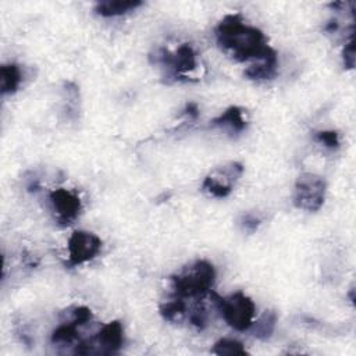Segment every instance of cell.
Listing matches in <instances>:
<instances>
[{
  "label": "cell",
  "mask_w": 356,
  "mask_h": 356,
  "mask_svg": "<svg viewBox=\"0 0 356 356\" xmlns=\"http://www.w3.org/2000/svg\"><path fill=\"white\" fill-rule=\"evenodd\" d=\"M214 32L218 47L240 63L262 60L275 51L267 44L264 34L248 25L240 13L226 16Z\"/></svg>",
  "instance_id": "6da1fadb"
},
{
  "label": "cell",
  "mask_w": 356,
  "mask_h": 356,
  "mask_svg": "<svg viewBox=\"0 0 356 356\" xmlns=\"http://www.w3.org/2000/svg\"><path fill=\"white\" fill-rule=\"evenodd\" d=\"M216 280V270L210 262L196 260L170 277L175 296L196 298L207 294Z\"/></svg>",
  "instance_id": "7a4b0ae2"
},
{
  "label": "cell",
  "mask_w": 356,
  "mask_h": 356,
  "mask_svg": "<svg viewBox=\"0 0 356 356\" xmlns=\"http://www.w3.org/2000/svg\"><path fill=\"white\" fill-rule=\"evenodd\" d=\"M152 64L160 66L164 71V78L174 82L191 81L187 74L196 70V53L190 43H183L181 47L171 53L170 51L160 48L149 56Z\"/></svg>",
  "instance_id": "3957f363"
},
{
  "label": "cell",
  "mask_w": 356,
  "mask_h": 356,
  "mask_svg": "<svg viewBox=\"0 0 356 356\" xmlns=\"http://www.w3.org/2000/svg\"><path fill=\"white\" fill-rule=\"evenodd\" d=\"M212 301L221 318L237 331H246L251 329L255 318L256 306L253 301L244 292H236L227 298L212 294Z\"/></svg>",
  "instance_id": "277c9868"
},
{
  "label": "cell",
  "mask_w": 356,
  "mask_h": 356,
  "mask_svg": "<svg viewBox=\"0 0 356 356\" xmlns=\"http://www.w3.org/2000/svg\"><path fill=\"white\" fill-rule=\"evenodd\" d=\"M327 184L325 178L315 173H303L294 187L292 202L295 207L306 212H318L326 199Z\"/></svg>",
  "instance_id": "5b68a950"
},
{
  "label": "cell",
  "mask_w": 356,
  "mask_h": 356,
  "mask_svg": "<svg viewBox=\"0 0 356 356\" xmlns=\"http://www.w3.org/2000/svg\"><path fill=\"white\" fill-rule=\"evenodd\" d=\"M242 174L244 166L240 162H230L218 166L206 175L202 190L213 198H227Z\"/></svg>",
  "instance_id": "8992f818"
},
{
  "label": "cell",
  "mask_w": 356,
  "mask_h": 356,
  "mask_svg": "<svg viewBox=\"0 0 356 356\" xmlns=\"http://www.w3.org/2000/svg\"><path fill=\"white\" fill-rule=\"evenodd\" d=\"M102 249V240L89 231H75L68 240V267L95 259Z\"/></svg>",
  "instance_id": "52a82bcc"
},
{
  "label": "cell",
  "mask_w": 356,
  "mask_h": 356,
  "mask_svg": "<svg viewBox=\"0 0 356 356\" xmlns=\"http://www.w3.org/2000/svg\"><path fill=\"white\" fill-rule=\"evenodd\" d=\"M51 205L56 216V221L62 227L73 225L82 210V203L79 198L67 190H56L51 192Z\"/></svg>",
  "instance_id": "ba28073f"
},
{
  "label": "cell",
  "mask_w": 356,
  "mask_h": 356,
  "mask_svg": "<svg viewBox=\"0 0 356 356\" xmlns=\"http://www.w3.org/2000/svg\"><path fill=\"white\" fill-rule=\"evenodd\" d=\"M92 340V353H116L124 345V327L121 322L114 320L105 325Z\"/></svg>",
  "instance_id": "9c48e42d"
},
{
  "label": "cell",
  "mask_w": 356,
  "mask_h": 356,
  "mask_svg": "<svg viewBox=\"0 0 356 356\" xmlns=\"http://www.w3.org/2000/svg\"><path fill=\"white\" fill-rule=\"evenodd\" d=\"M279 71V58L277 52L273 51L269 56H266L262 60H257V63L249 66L245 70V77L253 81H266L272 79L277 75Z\"/></svg>",
  "instance_id": "30bf717a"
},
{
  "label": "cell",
  "mask_w": 356,
  "mask_h": 356,
  "mask_svg": "<svg viewBox=\"0 0 356 356\" xmlns=\"http://www.w3.org/2000/svg\"><path fill=\"white\" fill-rule=\"evenodd\" d=\"M212 127L229 129L231 134H241L246 128L244 110L238 106L229 107L225 113L212 121Z\"/></svg>",
  "instance_id": "8fae6325"
},
{
  "label": "cell",
  "mask_w": 356,
  "mask_h": 356,
  "mask_svg": "<svg viewBox=\"0 0 356 356\" xmlns=\"http://www.w3.org/2000/svg\"><path fill=\"white\" fill-rule=\"evenodd\" d=\"M142 5L140 0H105L95 6V12L102 17H117L136 10Z\"/></svg>",
  "instance_id": "7c38bea8"
},
{
  "label": "cell",
  "mask_w": 356,
  "mask_h": 356,
  "mask_svg": "<svg viewBox=\"0 0 356 356\" xmlns=\"http://www.w3.org/2000/svg\"><path fill=\"white\" fill-rule=\"evenodd\" d=\"M0 81H2V94L12 95L16 94L23 81L21 70L17 64H3L0 68Z\"/></svg>",
  "instance_id": "4fadbf2b"
},
{
  "label": "cell",
  "mask_w": 356,
  "mask_h": 356,
  "mask_svg": "<svg viewBox=\"0 0 356 356\" xmlns=\"http://www.w3.org/2000/svg\"><path fill=\"white\" fill-rule=\"evenodd\" d=\"M160 315L166 322L181 323L187 316V305L183 298L175 296L160 305Z\"/></svg>",
  "instance_id": "5bb4252c"
},
{
  "label": "cell",
  "mask_w": 356,
  "mask_h": 356,
  "mask_svg": "<svg viewBox=\"0 0 356 356\" xmlns=\"http://www.w3.org/2000/svg\"><path fill=\"white\" fill-rule=\"evenodd\" d=\"M276 323H277V314L275 310H266L264 314L259 318L257 322H253L251 329H252V334L253 337H256L257 340H269L276 329Z\"/></svg>",
  "instance_id": "9a60e30c"
},
{
  "label": "cell",
  "mask_w": 356,
  "mask_h": 356,
  "mask_svg": "<svg viewBox=\"0 0 356 356\" xmlns=\"http://www.w3.org/2000/svg\"><path fill=\"white\" fill-rule=\"evenodd\" d=\"M78 327L75 323L70 322L66 325L59 326L53 334H52V344L53 345H71V344H77L81 338H79V333H78Z\"/></svg>",
  "instance_id": "2e32d148"
},
{
  "label": "cell",
  "mask_w": 356,
  "mask_h": 356,
  "mask_svg": "<svg viewBox=\"0 0 356 356\" xmlns=\"http://www.w3.org/2000/svg\"><path fill=\"white\" fill-rule=\"evenodd\" d=\"M212 352L218 356H234V355H246L248 353V351L240 341L231 340V338L218 340L214 344Z\"/></svg>",
  "instance_id": "e0dca14e"
},
{
  "label": "cell",
  "mask_w": 356,
  "mask_h": 356,
  "mask_svg": "<svg viewBox=\"0 0 356 356\" xmlns=\"http://www.w3.org/2000/svg\"><path fill=\"white\" fill-rule=\"evenodd\" d=\"M315 141L331 151L340 148V136L337 131H319L315 134Z\"/></svg>",
  "instance_id": "ac0fdd59"
},
{
  "label": "cell",
  "mask_w": 356,
  "mask_h": 356,
  "mask_svg": "<svg viewBox=\"0 0 356 356\" xmlns=\"http://www.w3.org/2000/svg\"><path fill=\"white\" fill-rule=\"evenodd\" d=\"M92 320V312L86 306H75L71 312V322L77 326H85Z\"/></svg>",
  "instance_id": "d6986e66"
},
{
  "label": "cell",
  "mask_w": 356,
  "mask_h": 356,
  "mask_svg": "<svg viewBox=\"0 0 356 356\" xmlns=\"http://www.w3.org/2000/svg\"><path fill=\"white\" fill-rule=\"evenodd\" d=\"M238 222H240V227H241V230H242L244 233L253 234V233L259 229L262 220H260L257 216L252 214V213H245V214L241 216V218H240Z\"/></svg>",
  "instance_id": "ffe728a7"
},
{
  "label": "cell",
  "mask_w": 356,
  "mask_h": 356,
  "mask_svg": "<svg viewBox=\"0 0 356 356\" xmlns=\"http://www.w3.org/2000/svg\"><path fill=\"white\" fill-rule=\"evenodd\" d=\"M190 320H191L192 326H195L198 330H205L207 326V322H209L206 309L202 305H196L194 307V312L191 314Z\"/></svg>",
  "instance_id": "44dd1931"
},
{
  "label": "cell",
  "mask_w": 356,
  "mask_h": 356,
  "mask_svg": "<svg viewBox=\"0 0 356 356\" xmlns=\"http://www.w3.org/2000/svg\"><path fill=\"white\" fill-rule=\"evenodd\" d=\"M342 59H344V66L348 70H353L355 67V39L351 38L345 48H344V53H342Z\"/></svg>",
  "instance_id": "7402d4cb"
},
{
  "label": "cell",
  "mask_w": 356,
  "mask_h": 356,
  "mask_svg": "<svg viewBox=\"0 0 356 356\" xmlns=\"http://www.w3.org/2000/svg\"><path fill=\"white\" fill-rule=\"evenodd\" d=\"M183 116H188L191 120H196L199 116V107L196 103L191 102L186 106V109L183 110Z\"/></svg>",
  "instance_id": "603a6c76"
},
{
  "label": "cell",
  "mask_w": 356,
  "mask_h": 356,
  "mask_svg": "<svg viewBox=\"0 0 356 356\" xmlns=\"http://www.w3.org/2000/svg\"><path fill=\"white\" fill-rule=\"evenodd\" d=\"M349 298H351V302L353 303V302H355V290H353V288H352L351 292H349Z\"/></svg>",
  "instance_id": "cb8c5ba5"
}]
</instances>
